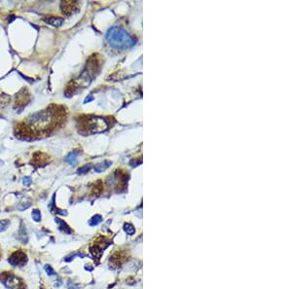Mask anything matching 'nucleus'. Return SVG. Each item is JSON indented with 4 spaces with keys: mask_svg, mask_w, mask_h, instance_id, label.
<instances>
[{
    "mask_svg": "<svg viewBox=\"0 0 292 289\" xmlns=\"http://www.w3.org/2000/svg\"><path fill=\"white\" fill-rule=\"evenodd\" d=\"M55 112L50 109H45L29 117L26 125L27 129L36 134H42L49 130L51 127H53V125L55 124Z\"/></svg>",
    "mask_w": 292,
    "mask_h": 289,
    "instance_id": "obj_1",
    "label": "nucleus"
},
{
    "mask_svg": "<svg viewBox=\"0 0 292 289\" xmlns=\"http://www.w3.org/2000/svg\"><path fill=\"white\" fill-rule=\"evenodd\" d=\"M101 221H102V218L101 215H94L90 219L89 224H90V226H96V225H98Z\"/></svg>",
    "mask_w": 292,
    "mask_h": 289,
    "instance_id": "obj_12",
    "label": "nucleus"
},
{
    "mask_svg": "<svg viewBox=\"0 0 292 289\" xmlns=\"http://www.w3.org/2000/svg\"><path fill=\"white\" fill-rule=\"evenodd\" d=\"M91 170V165H86L78 170V173H86Z\"/></svg>",
    "mask_w": 292,
    "mask_h": 289,
    "instance_id": "obj_17",
    "label": "nucleus"
},
{
    "mask_svg": "<svg viewBox=\"0 0 292 289\" xmlns=\"http://www.w3.org/2000/svg\"><path fill=\"white\" fill-rule=\"evenodd\" d=\"M8 262L13 267H22V266L26 264L27 256L24 252L20 251V250H17L9 257Z\"/></svg>",
    "mask_w": 292,
    "mask_h": 289,
    "instance_id": "obj_5",
    "label": "nucleus"
},
{
    "mask_svg": "<svg viewBox=\"0 0 292 289\" xmlns=\"http://www.w3.org/2000/svg\"><path fill=\"white\" fill-rule=\"evenodd\" d=\"M19 239L20 240V242H22V244H27V236H26V231H25V229L24 228V226H20V231H19Z\"/></svg>",
    "mask_w": 292,
    "mask_h": 289,
    "instance_id": "obj_11",
    "label": "nucleus"
},
{
    "mask_svg": "<svg viewBox=\"0 0 292 289\" xmlns=\"http://www.w3.org/2000/svg\"><path fill=\"white\" fill-rule=\"evenodd\" d=\"M44 269H45V272L47 273L48 275H54L56 273L55 270H54L52 268V266H50V265H46L44 267Z\"/></svg>",
    "mask_w": 292,
    "mask_h": 289,
    "instance_id": "obj_16",
    "label": "nucleus"
},
{
    "mask_svg": "<svg viewBox=\"0 0 292 289\" xmlns=\"http://www.w3.org/2000/svg\"><path fill=\"white\" fill-rule=\"evenodd\" d=\"M31 216L35 222H40L41 221V212L38 209H33L31 212Z\"/></svg>",
    "mask_w": 292,
    "mask_h": 289,
    "instance_id": "obj_15",
    "label": "nucleus"
},
{
    "mask_svg": "<svg viewBox=\"0 0 292 289\" xmlns=\"http://www.w3.org/2000/svg\"><path fill=\"white\" fill-rule=\"evenodd\" d=\"M106 40L115 49H130L135 44V39L129 32L120 26L111 27L106 34Z\"/></svg>",
    "mask_w": 292,
    "mask_h": 289,
    "instance_id": "obj_2",
    "label": "nucleus"
},
{
    "mask_svg": "<svg viewBox=\"0 0 292 289\" xmlns=\"http://www.w3.org/2000/svg\"><path fill=\"white\" fill-rule=\"evenodd\" d=\"M78 155H79V151L77 150L72 151V152H70L66 156L65 162L70 163V165H76V163H78Z\"/></svg>",
    "mask_w": 292,
    "mask_h": 289,
    "instance_id": "obj_8",
    "label": "nucleus"
},
{
    "mask_svg": "<svg viewBox=\"0 0 292 289\" xmlns=\"http://www.w3.org/2000/svg\"><path fill=\"white\" fill-rule=\"evenodd\" d=\"M44 20L47 24L53 25V26H60L61 24H63L65 20L63 18H60V17H54V16H49L47 18H45Z\"/></svg>",
    "mask_w": 292,
    "mask_h": 289,
    "instance_id": "obj_6",
    "label": "nucleus"
},
{
    "mask_svg": "<svg viewBox=\"0 0 292 289\" xmlns=\"http://www.w3.org/2000/svg\"><path fill=\"white\" fill-rule=\"evenodd\" d=\"M110 166H111V162H110V161H104V162L99 163H97V165H96V167H94V170H96V172H101V171L107 170Z\"/></svg>",
    "mask_w": 292,
    "mask_h": 289,
    "instance_id": "obj_10",
    "label": "nucleus"
},
{
    "mask_svg": "<svg viewBox=\"0 0 292 289\" xmlns=\"http://www.w3.org/2000/svg\"><path fill=\"white\" fill-rule=\"evenodd\" d=\"M0 281L7 289H18L20 285V280L12 273H3L0 275Z\"/></svg>",
    "mask_w": 292,
    "mask_h": 289,
    "instance_id": "obj_4",
    "label": "nucleus"
},
{
    "mask_svg": "<svg viewBox=\"0 0 292 289\" xmlns=\"http://www.w3.org/2000/svg\"><path fill=\"white\" fill-rule=\"evenodd\" d=\"M55 222L58 225V228H60V230L62 233H65V234H71L72 233V230L70 229V227L63 220L60 218H55Z\"/></svg>",
    "mask_w": 292,
    "mask_h": 289,
    "instance_id": "obj_7",
    "label": "nucleus"
},
{
    "mask_svg": "<svg viewBox=\"0 0 292 289\" xmlns=\"http://www.w3.org/2000/svg\"><path fill=\"white\" fill-rule=\"evenodd\" d=\"M31 183H32V180H31V177H29V176L24 177V180H22V184H24V186H29Z\"/></svg>",
    "mask_w": 292,
    "mask_h": 289,
    "instance_id": "obj_19",
    "label": "nucleus"
},
{
    "mask_svg": "<svg viewBox=\"0 0 292 289\" xmlns=\"http://www.w3.org/2000/svg\"><path fill=\"white\" fill-rule=\"evenodd\" d=\"M124 230H125V232H126L128 235H130V236L134 235V232H135L134 227L132 226V224H130V223H127V224L124 225Z\"/></svg>",
    "mask_w": 292,
    "mask_h": 289,
    "instance_id": "obj_13",
    "label": "nucleus"
},
{
    "mask_svg": "<svg viewBox=\"0 0 292 289\" xmlns=\"http://www.w3.org/2000/svg\"><path fill=\"white\" fill-rule=\"evenodd\" d=\"M92 99H93V96H90L89 98H87L85 99V102H87V101H90V100H92Z\"/></svg>",
    "mask_w": 292,
    "mask_h": 289,
    "instance_id": "obj_20",
    "label": "nucleus"
},
{
    "mask_svg": "<svg viewBox=\"0 0 292 289\" xmlns=\"http://www.w3.org/2000/svg\"><path fill=\"white\" fill-rule=\"evenodd\" d=\"M31 206V204H29V203H27V204H20L19 206H18V209L20 211H22V210H24V209H27L29 208V206Z\"/></svg>",
    "mask_w": 292,
    "mask_h": 289,
    "instance_id": "obj_18",
    "label": "nucleus"
},
{
    "mask_svg": "<svg viewBox=\"0 0 292 289\" xmlns=\"http://www.w3.org/2000/svg\"><path fill=\"white\" fill-rule=\"evenodd\" d=\"M82 130L89 134H97L105 132L108 129V123L102 117H87L81 120Z\"/></svg>",
    "mask_w": 292,
    "mask_h": 289,
    "instance_id": "obj_3",
    "label": "nucleus"
},
{
    "mask_svg": "<svg viewBox=\"0 0 292 289\" xmlns=\"http://www.w3.org/2000/svg\"><path fill=\"white\" fill-rule=\"evenodd\" d=\"M10 225V220L4 219V220H0V233L4 232L8 229Z\"/></svg>",
    "mask_w": 292,
    "mask_h": 289,
    "instance_id": "obj_14",
    "label": "nucleus"
},
{
    "mask_svg": "<svg viewBox=\"0 0 292 289\" xmlns=\"http://www.w3.org/2000/svg\"><path fill=\"white\" fill-rule=\"evenodd\" d=\"M76 5V2H62L61 3V9H62V12L65 13V14H70L72 12V10L74 9V6Z\"/></svg>",
    "mask_w": 292,
    "mask_h": 289,
    "instance_id": "obj_9",
    "label": "nucleus"
}]
</instances>
